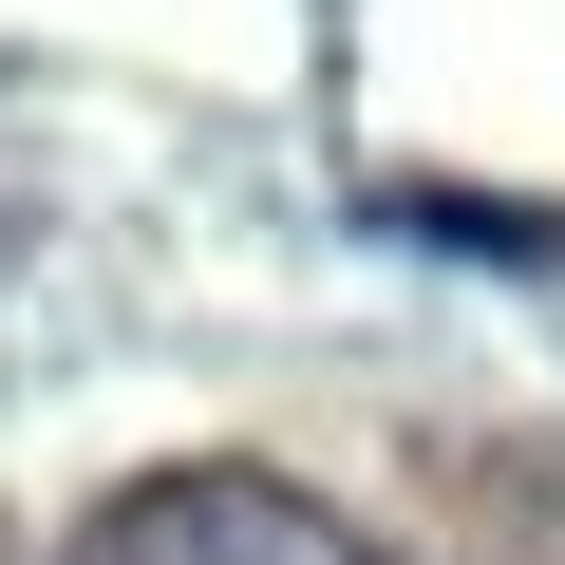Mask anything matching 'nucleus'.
<instances>
[{
    "instance_id": "1",
    "label": "nucleus",
    "mask_w": 565,
    "mask_h": 565,
    "mask_svg": "<svg viewBox=\"0 0 565 565\" xmlns=\"http://www.w3.org/2000/svg\"><path fill=\"white\" fill-rule=\"evenodd\" d=\"M76 565H396L359 509H321L302 471H245V452H170L132 490L76 509Z\"/></svg>"
}]
</instances>
